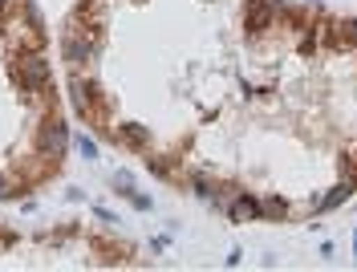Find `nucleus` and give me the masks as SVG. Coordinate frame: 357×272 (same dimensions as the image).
<instances>
[{
	"instance_id": "nucleus-3",
	"label": "nucleus",
	"mask_w": 357,
	"mask_h": 272,
	"mask_svg": "<svg viewBox=\"0 0 357 272\" xmlns=\"http://www.w3.org/2000/svg\"><path fill=\"white\" fill-rule=\"evenodd\" d=\"M122 269L138 264V248L126 240L98 236L82 224H57L53 232H17L0 220V269Z\"/></svg>"
},
{
	"instance_id": "nucleus-1",
	"label": "nucleus",
	"mask_w": 357,
	"mask_h": 272,
	"mask_svg": "<svg viewBox=\"0 0 357 272\" xmlns=\"http://www.w3.org/2000/svg\"><path fill=\"white\" fill-rule=\"evenodd\" d=\"M73 110L231 220H312L357 191V21L296 0H77Z\"/></svg>"
},
{
	"instance_id": "nucleus-2",
	"label": "nucleus",
	"mask_w": 357,
	"mask_h": 272,
	"mask_svg": "<svg viewBox=\"0 0 357 272\" xmlns=\"http://www.w3.org/2000/svg\"><path fill=\"white\" fill-rule=\"evenodd\" d=\"M66 114L33 0H0V204L29 199L66 167Z\"/></svg>"
}]
</instances>
